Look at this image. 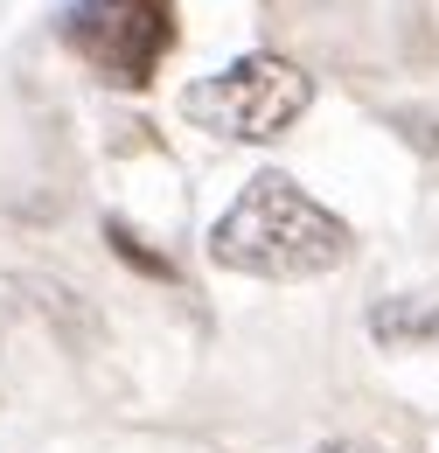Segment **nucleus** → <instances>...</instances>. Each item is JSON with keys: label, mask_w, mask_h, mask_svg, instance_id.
<instances>
[{"label": "nucleus", "mask_w": 439, "mask_h": 453, "mask_svg": "<svg viewBox=\"0 0 439 453\" xmlns=\"http://www.w3.org/2000/svg\"><path fill=\"white\" fill-rule=\"evenodd\" d=\"M356 237L335 217L328 203H314L293 174H251L237 188V203L217 217L210 230V258L223 273H244V280H328L349 265Z\"/></svg>", "instance_id": "1"}, {"label": "nucleus", "mask_w": 439, "mask_h": 453, "mask_svg": "<svg viewBox=\"0 0 439 453\" xmlns=\"http://www.w3.org/2000/svg\"><path fill=\"white\" fill-rule=\"evenodd\" d=\"M307 105H314V77L286 57H237L230 70L196 77L181 91V119L217 133V140H237V147L279 140Z\"/></svg>", "instance_id": "2"}, {"label": "nucleus", "mask_w": 439, "mask_h": 453, "mask_svg": "<svg viewBox=\"0 0 439 453\" xmlns=\"http://www.w3.org/2000/svg\"><path fill=\"white\" fill-rule=\"evenodd\" d=\"M63 50L112 91H147L174 50V0H70Z\"/></svg>", "instance_id": "3"}, {"label": "nucleus", "mask_w": 439, "mask_h": 453, "mask_svg": "<svg viewBox=\"0 0 439 453\" xmlns=\"http://www.w3.org/2000/svg\"><path fill=\"white\" fill-rule=\"evenodd\" d=\"M370 335L384 349H419V342H439V293H390L370 307Z\"/></svg>", "instance_id": "4"}, {"label": "nucleus", "mask_w": 439, "mask_h": 453, "mask_svg": "<svg viewBox=\"0 0 439 453\" xmlns=\"http://www.w3.org/2000/svg\"><path fill=\"white\" fill-rule=\"evenodd\" d=\"M105 244L126 258V265H133V273H147V280H167V286L181 280V273H174V258H167V251H154V244H140V230L126 224V217H105Z\"/></svg>", "instance_id": "5"}, {"label": "nucleus", "mask_w": 439, "mask_h": 453, "mask_svg": "<svg viewBox=\"0 0 439 453\" xmlns=\"http://www.w3.org/2000/svg\"><path fill=\"white\" fill-rule=\"evenodd\" d=\"M314 453H384V447H370V440H328V447H314Z\"/></svg>", "instance_id": "6"}]
</instances>
